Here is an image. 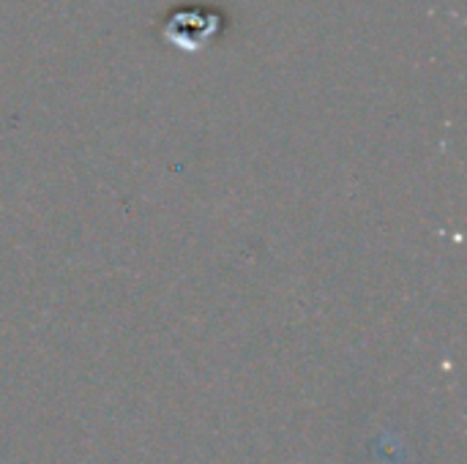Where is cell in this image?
<instances>
[{"label":"cell","instance_id":"obj_1","mask_svg":"<svg viewBox=\"0 0 467 464\" xmlns=\"http://www.w3.org/2000/svg\"><path fill=\"white\" fill-rule=\"evenodd\" d=\"M224 11L211 8V5H183L175 8L164 16L159 33L164 41L181 46V49H202L208 46L213 38H219V33L224 30Z\"/></svg>","mask_w":467,"mask_h":464}]
</instances>
